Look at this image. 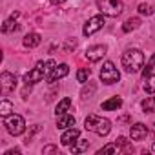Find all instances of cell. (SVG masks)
Masks as SVG:
<instances>
[{"label":"cell","mask_w":155,"mask_h":155,"mask_svg":"<svg viewBox=\"0 0 155 155\" xmlns=\"http://www.w3.org/2000/svg\"><path fill=\"white\" fill-rule=\"evenodd\" d=\"M122 66H124V69L128 73L140 71L142 66H144V55H142V51L140 49H135V48L124 51V55H122Z\"/></svg>","instance_id":"1"},{"label":"cell","mask_w":155,"mask_h":155,"mask_svg":"<svg viewBox=\"0 0 155 155\" xmlns=\"http://www.w3.org/2000/svg\"><path fill=\"white\" fill-rule=\"evenodd\" d=\"M84 128L88 131H93V133L104 137L111 131V122L104 117H99V115H88L84 120Z\"/></svg>","instance_id":"2"},{"label":"cell","mask_w":155,"mask_h":155,"mask_svg":"<svg viewBox=\"0 0 155 155\" xmlns=\"http://www.w3.org/2000/svg\"><path fill=\"white\" fill-rule=\"evenodd\" d=\"M97 6L104 17H119L124 11V4L120 0H97Z\"/></svg>","instance_id":"3"},{"label":"cell","mask_w":155,"mask_h":155,"mask_svg":"<svg viewBox=\"0 0 155 155\" xmlns=\"http://www.w3.org/2000/svg\"><path fill=\"white\" fill-rule=\"evenodd\" d=\"M4 126L15 137L17 135H22L26 131V122H24V119L20 115H8V117H4Z\"/></svg>","instance_id":"4"},{"label":"cell","mask_w":155,"mask_h":155,"mask_svg":"<svg viewBox=\"0 0 155 155\" xmlns=\"http://www.w3.org/2000/svg\"><path fill=\"white\" fill-rule=\"evenodd\" d=\"M119 79H120V73L115 68V64L110 62V60L104 62L102 68H101V81L104 84H115V82H119Z\"/></svg>","instance_id":"5"},{"label":"cell","mask_w":155,"mask_h":155,"mask_svg":"<svg viewBox=\"0 0 155 155\" xmlns=\"http://www.w3.org/2000/svg\"><path fill=\"white\" fill-rule=\"evenodd\" d=\"M102 28H104V15H97V17H91V18L84 24L82 33H84V37H91L93 33L101 31Z\"/></svg>","instance_id":"6"},{"label":"cell","mask_w":155,"mask_h":155,"mask_svg":"<svg viewBox=\"0 0 155 155\" xmlns=\"http://www.w3.org/2000/svg\"><path fill=\"white\" fill-rule=\"evenodd\" d=\"M106 51H108V48H106L104 44L91 46V48H88V49H86V58H88L90 62H99V60L106 55Z\"/></svg>","instance_id":"7"},{"label":"cell","mask_w":155,"mask_h":155,"mask_svg":"<svg viewBox=\"0 0 155 155\" xmlns=\"http://www.w3.org/2000/svg\"><path fill=\"white\" fill-rule=\"evenodd\" d=\"M81 139V131L77 130L75 126H71V128H68L64 133H62V137H60V142L64 144V146H71V144H75L77 140Z\"/></svg>","instance_id":"8"},{"label":"cell","mask_w":155,"mask_h":155,"mask_svg":"<svg viewBox=\"0 0 155 155\" xmlns=\"http://www.w3.org/2000/svg\"><path fill=\"white\" fill-rule=\"evenodd\" d=\"M0 82H2V90L8 93V91H13L17 88V77L13 73H8L4 71L2 75H0Z\"/></svg>","instance_id":"9"},{"label":"cell","mask_w":155,"mask_h":155,"mask_svg":"<svg viewBox=\"0 0 155 155\" xmlns=\"http://www.w3.org/2000/svg\"><path fill=\"white\" fill-rule=\"evenodd\" d=\"M130 135H131L133 140H144V139L148 137V128H146V124H142V122L133 124V126L130 128Z\"/></svg>","instance_id":"10"},{"label":"cell","mask_w":155,"mask_h":155,"mask_svg":"<svg viewBox=\"0 0 155 155\" xmlns=\"http://www.w3.org/2000/svg\"><path fill=\"white\" fill-rule=\"evenodd\" d=\"M46 77V73L40 69V68H33L29 73H26V77H24V82L28 84V86H31V84H37V82H40L42 79Z\"/></svg>","instance_id":"11"},{"label":"cell","mask_w":155,"mask_h":155,"mask_svg":"<svg viewBox=\"0 0 155 155\" xmlns=\"http://www.w3.org/2000/svg\"><path fill=\"white\" fill-rule=\"evenodd\" d=\"M71 126H75V117L73 115H68V113L57 115V128L58 130H68Z\"/></svg>","instance_id":"12"},{"label":"cell","mask_w":155,"mask_h":155,"mask_svg":"<svg viewBox=\"0 0 155 155\" xmlns=\"http://www.w3.org/2000/svg\"><path fill=\"white\" fill-rule=\"evenodd\" d=\"M68 73H69V66H68V64H60V66H57V68L51 71V75L48 77V79H49L51 82H57L58 79H64Z\"/></svg>","instance_id":"13"},{"label":"cell","mask_w":155,"mask_h":155,"mask_svg":"<svg viewBox=\"0 0 155 155\" xmlns=\"http://www.w3.org/2000/svg\"><path fill=\"white\" fill-rule=\"evenodd\" d=\"M24 46L26 48H29V49H33V48H37L40 42H42V37L38 35V33H28L26 37H24Z\"/></svg>","instance_id":"14"},{"label":"cell","mask_w":155,"mask_h":155,"mask_svg":"<svg viewBox=\"0 0 155 155\" xmlns=\"http://www.w3.org/2000/svg\"><path fill=\"white\" fill-rule=\"evenodd\" d=\"M120 106H122V99L120 97H111V99L102 102V110H106V111H115Z\"/></svg>","instance_id":"15"},{"label":"cell","mask_w":155,"mask_h":155,"mask_svg":"<svg viewBox=\"0 0 155 155\" xmlns=\"http://www.w3.org/2000/svg\"><path fill=\"white\" fill-rule=\"evenodd\" d=\"M137 28H140V18H137V17L128 18V20L122 24V31H124V33H130V31H133V29H137Z\"/></svg>","instance_id":"16"},{"label":"cell","mask_w":155,"mask_h":155,"mask_svg":"<svg viewBox=\"0 0 155 155\" xmlns=\"http://www.w3.org/2000/svg\"><path fill=\"white\" fill-rule=\"evenodd\" d=\"M88 146H90V142H88V140L79 139L75 144H71V146H69V151H71V153H82V151H86V150H88Z\"/></svg>","instance_id":"17"},{"label":"cell","mask_w":155,"mask_h":155,"mask_svg":"<svg viewBox=\"0 0 155 155\" xmlns=\"http://www.w3.org/2000/svg\"><path fill=\"white\" fill-rule=\"evenodd\" d=\"M37 68H40L44 73H46V77H49L51 75V71L57 68V62L55 60H46V62H38L37 64Z\"/></svg>","instance_id":"18"},{"label":"cell","mask_w":155,"mask_h":155,"mask_svg":"<svg viewBox=\"0 0 155 155\" xmlns=\"http://www.w3.org/2000/svg\"><path fill=\"white\" fill-rule=\"evenodd\" d=\"M69 108H71V99H69V97H66V99H62V101L57 104L55 113H57V115H62V113H66Z\"/></svg>","instance_id":"19"},{"label":"cell","mask_w":155,"mask_h":155,"mask_svg":"<svg viewBox=\"0 0 155 155\" xmlns=\"http://www.w3.org/2000/svg\"><path fill=\"white\" fill-rule=\"evenodd\" d=\"M115 144H117V148H120L122 153H130V151H133V146L128 142L126 137H119V139L115 140Z\"/></svg>","instance_id":"20"},{"label":"cell","mask_w":155,"mask_h":155,"mask_svg":"<svg viewBox=\"0 0 155 155\" xmlns=\"http://www.w3.org/2000/svg\"><path fill=\"white\" fill-rule=\"evenodd\" d=\"M140 106H142L144 113H155V97H146Z\"/></svg>","instance_id":"21"},{"label":"cell","mask_w":155,"mask_h":155,"mask_svg":"<svg viewBox=\"0 0 155 155\" xmlns=\"http://www.w3.org/2000/svg\"><path fill=\"white\" fill-rule=\"evenodd\" d=\"M144 91L150 95L155 93V75H148L144 79Z\"/></svg>","instance_id":"22"},{"label":"cell","mask_w":155,"mask_h":155,"mask_svg":"<svg viewBox=\"0 0 155 155\" xmlns=\"http://www.w3.org/2000/svg\"><path fill=\"white\" fill-rule=\"evenodd\" d=\"M17 29H18V24H17L15 17H11L9 20H6L4 26H2V31H4V33H13V31H17Z\"/></svg>","instance_id":"23"},{"label":"cell","mask_w":155,"mask_h":155,"mask_svg":"<svg viewBox=\"0 0 155 155\" xmlns=\"http://www.w3.org/2000/svg\"><path fill=\"white\" fill-rule=\"evenodd\" d=\"M11 111H13V104H11L8 99H4L2 102H0V115H2V117H8V115H11Z\"/></svg>","instance_id":"24"},{"label":"cell","mask_w":155,"mask_h":155,"mask_svg":"<svg viewBox=\"0 0 155 155\" xmlns=\"http://www.w3.org/2000/svg\"><path fill=\"white\" fill-rule=\"evenodd\" d=\"M90 75H91V71L88 68H81L79 71H77V81H79V82H86L90 79Z\"/></svg>","instance_id":"25"},{"label":"cell","mask_w":155,"mask_h":155,"mask_svg":"<svg viewBox=\"0 0 155 155\" xmlns=\"http://www.w3.org/2000/svg\"><path fill=\"white\" fill-rule=\"evenodd\" d=\"M153 66H155V53L151 55V58H150V62H148V64H146V68H144V73H142V75H144V79H146V77H148V75L151 73V69H153Z\"/></svg>","instance_id":"26"},{"label":"cell","mask_w":155,"mask_h":155,"mask_svg":"<svg viewBox=\"0 0 155 155\" xmlns=\"http://www.w3.org/2000/svg\"><path fill=\"white\" fill-rule=\"evenodd\" d=\"M117 144H106L102 150H99V155H102V153H117Z\"/></svg>","instance_id":"27"},{"label":"cell","mask_w":155,"mask_h":155,"mask_svg":"<svg viewBox=\"0 0 155 155\" xmlns=\"http://www.w3.org/2000/svg\"><path fill=\"white\" fill-rule=\"evenodd\" d=\"M139 13H140V15H151L153 9H151L150 4H144V2H142V4H139Z\"/></svg>","instance_id":"28"},{"label":"cell","mask_w":155,"mask_h":155,"mask_svg":"<svg viewBox=\"0 0 155 155\" xmlns=\"http://www.w3.org/2000/svg\"><path fill=\"white\" fill-rule=\"evenodd\" d=\"M95 90H97V86H95V84H91V86H90V90H88V88H84V90H82V97H84V99H88Z\"/></svg>","instance_id":"29"},{"label":"cell","mask_w":155,"mask_h":155,"mask_svg":"<svg viewBox=\"0 0 155 155\" xmlns=\"http://www.w3.org/2000/svg\"><path fill=\"white\" fill-rule=\"evenodd\" d=\"M42 153H44V155H46V153H58V148H57V146H51V144H49V146H44Z\"/></svg>","instance_id":"30"},{"label":"cell","mask_w":155,"mask_h":155,"mask_svg":"<svg viewBox=\"0 0 155 155\" xmlns=\"http://www.w3.org/2000/svg\"><path fill=\"white\" fill-rule=\"evenodd\" d=\"M18 153H20V150H18V148H15V150H8L4 155H18Z\"/></svg>","instance_id":"31"},{"label":"cell","mask_w":155,"mask_h":155,"mask_svg":"<svg viewBox=\"0 0 155 155\" xmlns=\"http://www.w3.org/2000/svg\"><path fill=\"white\" fill-rule=\"evenodd\" d=\"M66 0H51V4H64Z\"/></svg>","instance_id":"32"},{"label":"cell","mask_w":155,"mask_h":155,"mask_svg":"<svg viewBox=\"0 0 155 155\" xmlns=\"http://www.w3.org/2000/svg\"><path fill=\"white\" fill-rule=\"evenodd\" d=\"M151 150H153V151H155V142H153V144H151Z\"/></svg>","instance_id":"33"}]
</instances>
